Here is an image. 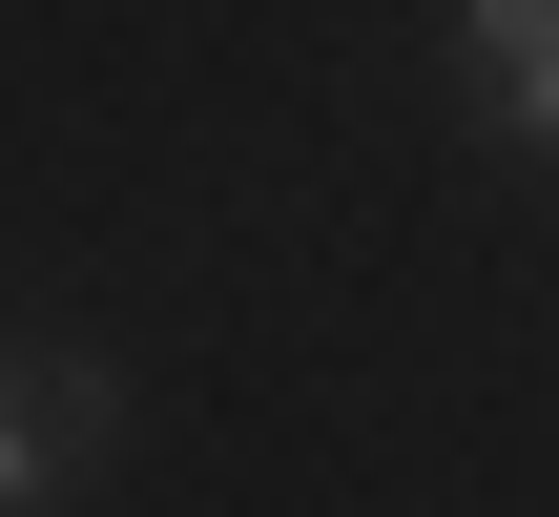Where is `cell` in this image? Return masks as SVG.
Segmentation results:
<instances>
[{
    "label": "cell",
    "instance_id": "6da1fadb",
    "mask_svg": "<svg viewBox=\"0 0 559 517\" xmlns=\"http://www.w3.org/2000/svg\"><path fill=\"white\" fill-rule=\"evenodd\" d=\"M104 435H124V373L104 352H0V517H41Z\"/></svg>",
    "mask_w": 559,
    "mask_h": 517
},
{
    "label": "cell",
    "instance_id": "7a4b0ae2",
    "mask_svg": "<svg viewBox=\"0 0 559 517\" xmlns=\"http://www.w3.org/2000/svg\"><path fill=\"white\" fill-rule=\"evenodd\" d=\"M456 83H477L519 145H559V0H456Z\"/></svg>",
    "mask_w": 559,
    "mask_h": 517
}]
</instances>
